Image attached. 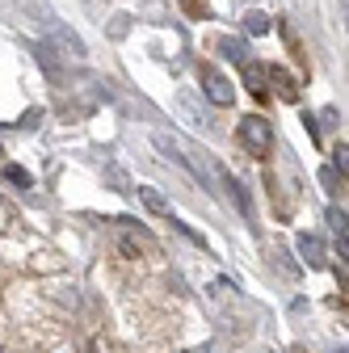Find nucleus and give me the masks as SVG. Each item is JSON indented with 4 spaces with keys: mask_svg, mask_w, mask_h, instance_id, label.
I'll return each instance as SVG.
<instances>
[{
    "mask_svg": "<svg viewBox=\"0 0 349 353\" xmlns=\"http://www.w3.org/2000/svg\"><path fill=\"white\" fill-rule=\"evenodd\" d=\"M181 9H186L194 21H206V13H210V5H206V0H181Z\"/></svg>",
    "mask_w": 349,
    "mask_h": 353,
    "instance_id": "obj_12",
    "label": "nucleus"
},
{
    "mask_svg": "<svg viewBox=\"0 0 349 353\" xmlns=\"http://www.w3.org/2000/svg\"><path fill=\"white\" fill-rule=\"evenodd\" d=\"M236 143L252 156V160H270L274 152V122H266L261 114H248L236 122Z\"/></svg>",
    "mask_w": 349,
    "mask_h": 353,
    "instance_id": "obj_1",
    "label": "nucleus"
},
{
    "mask_svg": "<svg viewBox=\"0 0 349 353\" xmlns=\"http://www.w3.org/2000/svg\"><path fill=\"white\" fill-rule=\"evenodd\" d=\"M114 248H118L122 261H139L143 248H152V236H148L143 228H135V236H130V232H118V236H114Z\"/></svg>",
    "mask_w": 349,
    "mask_h": 353,
    "instance_id": "obj_3",
    "label": "nucleus"
},
{
    "mask_svg": "<svg viewBox=\"0 0 349 353\" xmlns=\"http://www.w3.org/2000/svg\"><path fill=\"white\" fill-rule=\"evenodd\" d=\"M47 34H51V42H55V47L63 51V59H84V42H80L72 30H63L59 21H51V26H47Z\"/></svg>",
    "mask_w": 349,
    "mask_h": 353,
    "instance_id": "obj_4",
    "label": "nucleus"
},
{
    "mask_svg": "<svg viewBox=\"0 0 349 353\" xmlns=\"http://www.w3.org/2000/svg\"><path fill=\"white\" fill-rule=\"evenodd\" d=\"M266 80H270V84L278 88V97H282V101H299V80H295V76H290L286 68L270 63V68H266Z\"/></svg>",
    "mask_w": 349,
    "mask_h": 353,
    "instance_id": "obj_5",
    "label": "nucleus"
},
{
    "mask_svg": "<svg viewBox=\"0 0 349 353\" xmlns=\"http://www.w3.org/2000/svg\"><path fill=\"white\" fill-rule=\"evenodd\" d=\"M244 30L248 34H270V17L261 9H252V13H244Z\"/></svg>",
    "mask_w": 349,
    "mask_h": 353,
    "instance_id": "obj_11",
    "label": "nucleus"
},
{
    "mask_svg": "<svg viewBox=\"0 0 349 353\" xmlns=\"http://www.w3.org/2000/svg\"><path fill=\"white\" fill-rule=\"evenodd\" d=\"M332 168L345 176V168H349V148H345V143H337V152H332Z\"/></svg>",
    "mask_w": 349,
    "mask_h": 353,
    "instance_id": "obj_14",
    "label": "nucleus"
},
{
    "mask_svg": "<svg viewBox=\"0 0 349 353\" xmlns=\"http://www.w3.org/2000/svg\"><path fill=\"white\" fill-rule=\"evenodd\" d=\"M202 93L219 105V110H228L232 101H236V88H232V80L223 76V72H215V68H206L202 63Z\"/></svg>",
    "mask_w": 349,
    "mask_h": 353,
    "instance_id": "obj_2",
    "label": "nucleus"
},
{
    "mask_svg": "<svg viewBox=\"0 0 349 353\" xmlns=\"http://www.w3.org/2000/svg\"><path fill=\"white\" fill-rule=\"evenodd\" d=\"M38 122H42V110H38V114H34V110H30V114H26V118H21V126H38Z\"/></svg>",
    "mask_w": 349,
    "mask_h": 353,
    "instance_id": "obj_16",
    "label": "nucleus"
},
{
    "mask_svg": "<svg viewBox=\"0 0 349 353\" xmlns=\"http://www.w3.org/2000/svg\"><path fill=\"white\" fill-rule=\"evenodd\" d=\"M5 176H9V181H13V185H21V190H30V172H26V168H17V164H9V168H5Z\"/></svg>",
    "mask_w": 349,
    "mask_h": 353,
    "instance_id": "obj_13",
    "label": "nucleus"
},
{
    "mask_svg": "<svg viewBox=\"0 0 349 353\" xmlns=\"http://www.w3.org/2000/svg\"><path fill=\"white\" fill-rule=\"evenodd\" d=\"M244 84H248V93L257 101H266L270 97V80H266V68H257V63H244Z\"/></svg>",
    "mask_w": 349,
    "mask_h": 353,
    "instance_id": "obj_6",
    "label": "nucleus"
},
{
    "mask_svg": "<svg viewBox=\"0 0 349 353\" xmlns=\"http://www.w3.org/2000/svg\"><path fill=\"white\" fill-rule=\"evenodd\" d=\"M219 51H223V55H228L232 63H240V68L248 63V47H244L240 38H219Z\"/></svg>",
    "mask_w": 349,
    "mask_h": 353,
    "instance_id": "obj_8",
    "label": "nucleus"
},
{
    "mask_svg": "<svg viewBox=\"0 0 349 353\" xmlns=\"http://www.w3.org/2000/svg\"><path fill=\"white\" fill-rule=\"evenodd\" d=\"M299 252L308 256V261H320V256H324V240L312 236V232H303V236H299Z\"/></svg>",
    "mask_w": 349,
    "mask_h": 353,
    "instance_id": "obj_9",
    "label": "nucleus"
},
{
    "mask_svg": "<svg viewBox=\"0 0 349 353\" xmlns=\"http://www.w3.org/2000/svg\"><path fill=\"white\" fill-rule=\"evenodd\" d=\"M223 181H228V190H232V202H236V206H240L244 214H252V202H248V190H244V185L236 181V176H228V172H223Z\"/></svg>",
    "mask_w": 349,
    "mask_h": 353,
    "instance_id": "obj_10",
    "label": "nucleus"
},
{
    "mask_svg": "<svg viewBox=\"0 0 349 353\" xmlns=\"http://www.w3.org/2000/svg\"><path fill=\"white\" fill-rule=\"evenodd\" d=\"M139 202L152 210V214H160V219H168L172 214V206H168V198L160 194V190H152V185H139Z\"/></svg>",
    "mask_w": 349,
    "mask_h": 353,
    "instance_id": "obj_7",
    "label": "nucleus"
},
{
    "mask_svg": "<svg viewBox=\"0 0 349 353\" xmlns=\"http://www.w3.org/2000/svg\"><path fill=\"white\" fill-rule=\"evenodd\" d=\"M320 181H324V185H328V190L337 194V190H341V181H345V176H341L337 168H324V172H320Z\"/></svg>",
    "mask_w": 349,
    "mask_h": 353,
    "instance_id": "obj_15",
    "label": "nucleus"
}]
</instances>
